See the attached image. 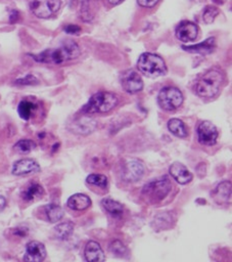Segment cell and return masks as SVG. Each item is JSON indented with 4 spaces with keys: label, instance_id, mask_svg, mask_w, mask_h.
Segmentation results:
<instances>
[{
    "label": "cell",
    "instance_id": "f1b7e54d",
    "mask_svg": "<svg viewBox=\"0 0 232 262\" xmlns=\"http://www.w3.org/2000/svg\"><path fill=\"white\" fill-rule=\"evenodd\" d=\"M86 181L88 184H91L100 188H106L108 184L107 177L103 174H90L87 176Z\"/></svg>",
    "mask_w": 232,
    "mask_h": 262
},
{
    "label": "cell",
    "instance_id": "74e56055",
    "mask_svg": "<svg viewBox=\"0 0 232 262\" xmlns=\"http://www.w3.org/2000/svg\"><path fill=\"white\" fill-rule=\"evenodd\" d=\"M124 0H106V2L109 4V5H118V4H120L121 2H123Z\"/></svg>",
    "mask_w": 232,
    "mask_h": 262
},
{
    "label": "cell",
    "instance_id": "d6986e66",
    "mask_svg": "<svg viewBox=\"0 0 232 262\" xmlns=\"http://www.w3.org/2000/svg\"><path fill=\"white\" fill-rule=\"evenodd\" d=\"M95 127H96V122L93 119L87 116H83L74 123L73 132H76L79 134H88V133H91L95 129Z\"/></svg>",
    "mask_w": 232,
    "mask_h": 262
},
{
    "label": "cell",
    "instance_id": "d590c367",
    "mask_svg": "<svg viewBox=\"0 0 232 262\" xmlns=\"http://www.w3.org/2000/svg\"><path fill=\"white\" fill-rule=\"evenodd\" d=\"M18 18V12L16 10H11L10 15H9V20L10 23H15Z\"/></svg>",
    "mask_w": 232,
    "mask_h": 262
},
{
    "label": "cell",
    "instance_id": "5b68a950",
    "mask_svg": "<svg viewBox=\"0 0 232 262\" xmlns=\"http://www.w3.org/2000/svg\"><path fill=\"white\" fill-rule=\"evenodd\" d=\"M172 184L168 176L152 179L142 188L143 198L149 203H156L164 200L171 191Z\"/></svg>",
    "mask_w": 232,
    "mask_h": 262
},
{
    "label": "cell",
    "instance_id": "9c48e42d",
    "mask_svg": "<svg viewBox=\"0 0 232 262\" xmlns=\"http://www.w3.org/2000/svg\"><path fill=\"white\" fill-rule=\"evenodd\" d=\"M144 174V166L138 160L127 161L121 170V177L126 182H136L142 178Z\"/></svg>",
    "mask_w": 232,
    "mask_h": 262
},
{
    "label": "cell",
    "instance_id": "d6a6232c",
    "mask_svg": "<svg viewBox=\"0 0 232 262\" xmlns=\"http://www.w3.org/2000/svg\"><path fill=\"white\" fill-rule=\"evenodd\" d=\"M64 32L67 33V34H71V35H77L81 32V28L77 25H66L64 28H63Z\"/></svg>",
    "mask_w": 232,
    "mask_h": 262
},
{
    "label": "cell",
    "instance_id": "4316f807",
    "mask_svg": "<svg viewBox=\"0 0 232 262\" xmlns=\"http://www.w3.org/2000/svg\"><path fill=\"white\" fill-rule=\"evenodd\" d=\"M45 213L46 216L48 218V220L52 223L59 221L63 215L64 212L62 210V208L56 204H48L45 206Z\"/></svg>",
    "mask_w": 232,
    "mask_h": 262
},
{
    "label": "cell",
    "instance_id": "e0dca14e",
    "mask_svg": "<svg viewBox=\"0 0 232 262\" xmlns=\"http://www.w3.org/2000/svg\"><path fill=\"white\" fill-rule=\"evenodd\" d=\"M176 222V216L172 212H160L152 221V226L156 230H167L174 226Z\"/></svg>",
    "mask_w": 232,
    "mask_h": 262
},
{
    "label": "cell",
    "instance_id": "ba28073f",
    "mask_svg": "<svg viewBox=\"0 0 232 262\" xmlns=\"http://www.w3.org/2000/svg\"><path fill=\"white\" fill-rule=\"evenodd\" d=\"M120 82L122 88L130 94H135L143 89V81L140 75L133 70H127L122 73Z\"/></svg>",
    "mask_w": 232,
    "mask_h": 262
},
{
    "label": "cell",
    "instance_id": "3957f363",
    "mask_svg": "<svg viewBox=\"0 0 232 262\" xmlns=\"http://www.w3.org/2000/svg\"><path fill=\"white\" fill-rule=\"evenodd\" d=\"M119 102L118 96L108 91H99L93 94L88 102L82 107L81 112L84 115L104 114L111 111Z\"/></svg>",
    "mask_w": 232,
    "mask_h": 262
},
{
    "label": "cell",
    "instance_id": "7402d4cb",
    "mask_svg": "<svg viewBox=\"0 0 232 262\" xmlns=\"http://www.w3.org/2000/svg\"><path fill=\"white\" fill-rule=\"evenodd\" d=\"M168 129L172 134L180 138H185L188 135V131L184 122L177 118H173L168 122Z\"/></svg>",
    "mask_w": 232,
    "mask_h": 262
},
{
    "label": "cell",
    "instance_id": "7c38bea8",
    "mask_svg": "<svg viewBox=\"0 0 232 262\" xmlns=\"http://www.w3.org/2000/svg\"><path fill=\"white\" fill-rule=\"evenodd\" d=\"M46 248L42 243L32 241L26 247L24 260L28 262H41L46 258Z\"/></svg>",
    "mask_w": 232,
    "mask_h": 262
},
{
    "label": "cell",
    "instance_id": "ac0fdd59",
    "mask_svg": "<svg viewBox=\"0 0 232 262\" xmlns=\"http://www.w3.org/2000/svg\"><path fill=\"white\" fill-rule=\"evenodd\" d=\"M67 207L75 211H83L91 206V200L89 196L83 193H75L68 198Z\"/></svg>",
    "mask_w": 232,
    "mask_h": 262
},
{
    "label": "cell",
    "instance_id": "52a82bcc",
    "mask_svg": "<svg viewBox=\"0 0 232 262\" xmlns=\"http://www.w3.org/2000/svg\"><path fill=\"white\" fill-rule=\"evenodd\" d=\"M60 4V0H31L29 6L37 17L48 18L58 11Z\"/></svg>",
    "mask_w": 232,
    "mask_h": 262
},
{
    "label": "cell",
    "instance_id": "9a60e30c",
    "mask_svg": "<svg viewBox=\"0 0 232 262\" xmlns=\"http://www.w3.org/2000/svg\"><path fill=\"white\" fill-rule=\"evenodd\" d=\"M84 257L88 262H99L105 259L101 246L95 241H89L84 249Z\"/></svg>",
    "mask_w": 232,
    "mask_h": 262
},
{
    "label": "cell",
    "instance_id": "83f0119b",
    "mask_svg": "<svg viewBox=\"0 0 232 262\" xmlns=\"http://www.w3.org/2000/svg\"><path fill=\"white\" fill-rule=\"evenodd\" d=\"M36 147V143L31 139H20L14 144V150L21 155L31 152Z\"/></svg>",
    "mask_w": 232,
    "mask_h": 262
},
{
    "label": "cell",
    "instance_id": "cb8c5ba5",
    "mask_svg": "<svg viewBox=\"0 0 232 262\" xmlns=\"http://www.w3.org/2000/svg\"><path fill=\"white\" fill-rule=\"evenodd\" d=\"M101 205L103 207V209L110 214L112 217H121L124 213V208L122 206V204H120L119 202L111 200L109 198H105L101 201Z\"/></svg>",
    "mask_w": 232,
    "mask_h": 262
},
{
    "label": "cell",
    "instance_id": "5bb4252c",
    "mask_svg": "<svg viewBox=\"0 0 232 262\" xmlns=\"http://www.w3.org/2000/svg\"><path fill=\"white\" fill-rule=\"evenodd\" d=\"M169 172L171 176L180 184L189 183L193 178L191 172L187 169V167L179 162L173 163L169 169Z\"/></svg>",
    "mask_w": 232,
    "mask_h": 262
},
{
    "label": "cell",
    "instance_id": "8fae6325",
    "mask_svg": "<svg viewBox=\"0 0 232 262\" xmlns=\"http://www.w3.org/2000/svg\"><path fill=\"white\" fill-rule=\"evenodd\" d=\"M198 36V27L192 21L184 20L176 29V37L183 43L193 42Z\"/></svg>",
    "mask_w": 232,
    "mask_h": 262
},
{
    "label": "cell",
    "instance_id": "8d00e7d4",
    "mask_svg": "<svg viewBox=\"0 0 232 262\" xmlns=\"http://www.w3.org/2000/svg\"><path fill=\"white\" fill-rule=\"evenodd\" d=\"M5 206H6V200L3 195L0 194V212L5 208Z\"/></svg>",
    "mask_w": 232,
    "mask_h": 262
},
{
    "label": "cell",
    "instance_id": "1f68e13d",
    "mask_svg": "<svg viewBox=\"0 0 232 262\" xmlns=\"http://www.w3.org/2000/svg\"><path fill=\"white\" fill-rule=\"evenodd\" d=\"M38 79L32 75V74H28L27 76L22 77V78H19L15 81V84L16 85H36L38 84Z\"/></svg>",
    "mask_w": 232,
    "mask_h": 262
},
{
    "label": "cell",
    "instance_id": "f546056e",
    "mask_svg": "<svg viewBox=\"0 0 232 262\" xmlns=\"http://www.w3.org/2000/svg\"><path fill=\"white\" fill-rule=\"evenodd\" d=\"M219 14V9L216 7V6H212V5H208L204 8L203 10V14H202V19L205 24H212L216 16Z\"/></svg>",
    "mask_w": 232,
    "mask_h": 262
},
{
    "label": "cell",
    "instance_id": "44dd1931",
    "mask_svg": "<svg viewBox=\"0 0 232 262\" xmlns=\"http://www.w3.org/2000/svg\"><path fill=\"white\" fill-rule=\"evenodd\" d=\"M44 189L39 183H31L21 191V199L26 202H32L42 198Z\"/></svg>",
    "mask_w": 232,
    "mask_h": 262
},
{
    "label": "cell",
    "instance_id": "ffe728a7",
    "mask_svg": "<svg viewBox=\"0 0 232 262\" xmlns=\"http://www.w3.org/2000/svg\"><path fill=\"white\" fill-rule=\"evenodd\" d=\"M216 45L215 38H208L205 41L198 43L196 45H191V46H182V48L188 52H196V53H201V54H207L211 53Z\"/></svg>",
    "mask_w": 232,
    "mask_h": 262
},
{
    "label": "cell",
    "instance_id": "7a4b0ae2",
    "mask_svg": "<svg viewBox=\"0 0 232 262\" xmlns=\"http://www.w3.org/2000/svg\"><path fill=\"white\" fill-rule=\"evenodd\" d=\"M224 80L225 76L220 70H208L194 82V92L199 97L213 98L220 92Z\"/></svg>",
    "mask_w": 232,
    "mask_h": 262
},
{
    "label": "cell",
    "instance_id": "d4e9b609",
    "mask_svg": "<svg viewBox=\"0 0 232 262\" xmlns=\"http://www.w3.org/2000/svg\"><path fill=\"white\" fill-rule=\"evenodd\" d=\"M96 2L94 0H84L80 8V18L84 21H91L94 17Z\"/></svg>",
    "mask_w": 232,
    "mask_h": 262
},
{
    "label": "cell",
    "instance_id": "277c9868",
    "mask_svg": "<svg viewBox=\"0 0 232 262\" xmlns=\"http://www.w3.org/2000/svg\"><path fill=\"white\" fill-rule=\"evenodd\" d=\"M137 67L141 73L148 77H159L167 74V66L165 60L157 54L145 52L140 55Z\"/></svg>",
    "mask_w": 232,
    "mask_h": 262
},
{
    "label": "cell",
    "instance_id": "836d02e7",
    "mask_svg": "<svg viewBox=\"0 0 232 262\" xmlns=\"http://www.w3.org/2000/svg\"><path fill=\"white\" fill-rule=\"evenodd\" d=\"M159 0H137L138 4L142 7H146V8H149V7H153Z\"/></svg>",
    "mask_w": 232,
    "mask_h": 262
},
{
    "label": "cell",
    "instance_id": "30bf717a",
    "mask_svg": "<svg viewBox=\"0 0 232 262\" xmlns=\"http://www.w3.org/2000/svg\"><path fill=\"white\" fill-rule=\"evenodd\" d=\"M219 132L217 127L210 121H202L197 127V139L202 145H214L217 142Z\"/></svg>",
    "mask_w": 232,
    "mask_h": 262
},
{
    "label": "cell",
    "instance_id": "4dcf8cb0",
    "mask_svg": "<svg viewBox=\"0 0 232 262\" xmlns=\"http://www.w3.org/2000/svg\"><path fill=\"white\" fill-rule=\"evenodd\" d=\"M109 251H110L112 254H114V255H117V256H120V257L124 256V255L127 253V249H126L125 245H124L121 241H119V239L113 241V242L109 245Z\"/></svg>",
    "mask_w": 232,
    "mask_h": 262
},
{
    "label": "cell",
    "instance_id": "6da1fadb",
    "mask_svg": "<svg viewBox=\"0 0 232 262\" xmlns=\"http://www.w3.org/2000/svg\"><path fill=\"white\" fill-rule=\"evenodd\" d=\"M80 53L81 50L78 44L72 40H67L57 48L46 49L32 56L38 62L60 64L77 58L80 55Z\"/></svg>",
    "mask_w": 232,
    "mask_h": 262
},
{
    "label": "cell",
    "instance_id": "e575fe53",
    "mask_svg": "<svg viewBox=\"0 0 232 262\" xmlns=\"http://www.w3.org/2000/svg\"><path fill=\"white\" fill-rule=\"evenodd\" d=\"M14 234L20 236V237H24L28 234V228L27 227H17L15 228L14 230Z\"/></svg>",
    "mask_w": 232,
    "mask_h": 262
},
{
    "label": "cell",
    "instance_id": "603a6c76",
    "mask_svg": "<svg viewBox=\"0 0 232 262\" xmlns=\"http://www.w3.org/2000/svg\"><path fill=\"white\" fill-rule=\"evenodd\" d=\"M37 110V104L29 99H24L18 103L17 106V113L19 117L26 121L30 120V118L33 116V114Z\"/></svg>",
    "mask_w": 232,
    "mask_h": 262
},
{
    "label": "cell",
    "instance_id": "484cf974",
    "mask_svg": "<svg viewBox=\"0 0 232 262\" xmlns=\"http://www.w3.org/2000/svg\"><path fill=\"white\" fill-rule=\"evenodd\" d=\"M74 223L69 222V221H66V222H62V223H59L57 224L55 227H54V232H55V235L57 236V238L59 239H67L72 233L74 232Z\"/></svg>",
    "mask_w": 232,
    "mask_h": 262
},
{
    "label": "cell",
    "instance_id": "2e32d148",
    "mask_svg": "<svg viewBox=\"0 0 232 262\" xmlns=\"http://www.w3.org/2000/svg\"><path fill=\"white\" fill-rule=\"evenodd\" d=\"M212 196L219 205L227 204L231 196V182L228 180L219 183L212 191Z\"/></svg>",
    "mask_w": 232,
    "mask_h": 262
},
{
    "label": "cell",
    "instance_id": "8992f818",
    "mask_svg": "<svg viewBox=\"0 0 232 262\" xmlns=\"http://www.w3.org/2000/svg\"><path fill=\"white\" fill-rule=\"evenodd\" d=\"M183 94L176 87H165L157 95L158 105L165 111H175L183 103Z\"/></svg>",
    "mask_w": 232,
    "mask_h": 262
},
{
    "label": "cell",
    "instance_id": "4fadbf2b",
    "mask_svg": "<svg viewBox=\"0 0 232 262\" xmlns=\"http://www.w3.org/2000/svg\"><path fill=\"white\" fill-rule=\"evenodd\" d=\"M40 171L39 164L33 159H21L14 163L12 167V173L17 176L29 175Z\"/></svg>",
    "mask_w": 232,
    "mask_h": 262
}]
</instances>
